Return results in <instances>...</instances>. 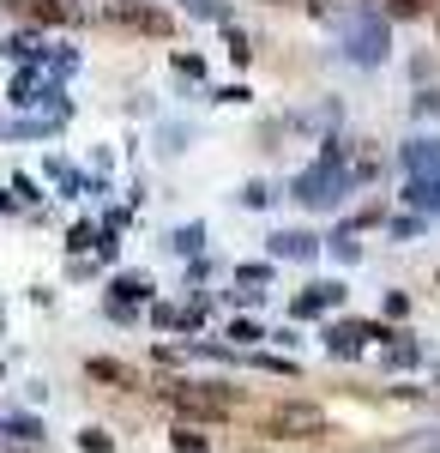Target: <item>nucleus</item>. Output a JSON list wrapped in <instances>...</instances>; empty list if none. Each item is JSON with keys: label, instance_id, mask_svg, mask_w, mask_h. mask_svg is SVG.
<instances>
[{"label": "nucleus", "instance_id": "f257e3e1", "mask_svg": "<svg viewBox=\"0 0 440 453\" xmlns=\"http://www.w3.org/2000/svg\"><path fill=\"white\" fill-rule=\"evenodd\" d=\"M386 49H392V36L380 25V12H368V6L344 12V55H350V61L374 67V61H386Z\"/></svg>", "mask_w": 440, "mask_h": 453}, {"label": "nucleus", "instance_id": "f03ea898", "mask_svg": "<svg viewBox=\"0 0 440 453\" xmlns=\"http://www.w3.org/2000/svg\"><path fill=\"white\" fill-rule=\"evenodd\" d=\"M170 399H175V411H187V418H230V405H236V393H224V387H193V381L170 387Z\"/></svg>", "mask_w": 440, "mask_h": 453}, {"label": "nucleus", "instance_id": "7ed1b4c3", "mask_svg": "<svg viewBox=\"0 0 440 453\" xmlns=\"http://www.w3.org/2000/svg\"><path fill=\"white\" fill-rule=\"evenodd\" d=\"M320 429H326L320 405H277L271 411V435H320Z\"/></svg>", "mask_w": 440, "mask_h": 453}, {"label": "nucleus", "instance_id": "20e7f679", "mask_svg": "<svg viewBox=\"0 0 440 453\" xmlns=\"http://www.w3.org/2000/svg\"><path fill=\"white\" fill-rule=\"evenodd\" d=\"M102 12H109L115 25H133V31H151V36H163V31H170V19H163L157 6H139V0H109Z\"/></svg>", "mask_w": 440, "mask_h": 453}, {"label": "nucleus", "instance_id": "39448f33", "mask_svg": "<svg viewBox=\"0 0 440 453\" xmlns=\"http://www.w3.org/2000/svg\"><path fill=\"white\" fill-rule=\"evenodd\" d=\"M296 194H302L307 206H326V200H338V170H332V164H320V170H307L302 181H296Z\"/></svg>", "mask_w": 440, "mask_h": 453}, {"label": "nucleus", "instance_id": "423d86ee", "mask_svg": "<svg viewBox=\"0 0 440 453\" xmlns=\"http://www.w3.org/2000/svg\"><path fill=\"white\" fill-rule=\"evenodd\" d=\"M405 164H410V175H416V181H440V140L405 145Z\"/></svg>", "mask_w": 440, "mask_h": 453}, {"label": "nucleus", "instance_id": "0eeeda50", "mask_svg": "<svg viewBox=\"0 0 440 453\" xmlns=\"http://www.w3.org/2000/svg\"><path fill=\"white\" fill-rule=\"evenodd\" d=\"M271 254H284V260H314V236L284 230V236H271Z\"/></svg>", "mask_w": 440, "mask_h": 453}, {"label": "nucleus", "instance_id": "6e6552de", "mask_svg": "<svg viewBox=\"0 0 440 453\" xmlns=\"http://www.w3.org/2000/svg\"><path fill=\"white\" fill-rule=\"evenodd\" d=\"M344 290L338 284H314V290H307V296H296V314H320V309H332V303H338Z\"/></svg>", "mask_w": 440, "mask_h": 453}, {"label": "nucleus", "instance_id": "1a4fd4ad", "mask_svg": "<svg viewBox=\"0 0 440 453\" xmlns=\"http://www.w3.org/2000/svg\"><path fill=\"white\" fill-rule=\"evenodd\" d=\"M410 200H416V206H435V211H440V181H410Z\"/></svg>", "mask_w": 440, "mask_h": 453}, {"label": "nucleus", "instance_id": "9d476101", "mask_svg": "<svg viewBox=\"0 0 440 453\" xmlns=\"http://www.w3.org/2000/svg\"><path fill=\"white\" fill-rule=\"evenodd\" d=\"M145 290H151L145 279H115V303H139Z\"/></svg>", "mask_w": 440, "mask_h": 453}, {"label": "nucleus", "instance_id": "9b49d317", "mask_svg": "<svg viewBox=\"0 0 440 453\" xmlns=\"http://www.w3.org/2000/svg\"><path fill=\"white\" fill-rule=\"evenodd\" d=\"M31 19H67V6L61 0H31Z\"/></svg>", "mask_w": 440, "mask_h": 453}, {"label": "nucleus", "instance_id": "f8f14e48", "mask_svg": "<svg viewBox=\"0 0 440 453\" xmlns=\"http://www.w3.org/2000/svg\"><path fill=\"white\" fill-rule=\"evenodd\" d=\"M205 435H193V429H175V453H200Z\"/></svg>", "mask_w": 440, "mask_h": 453}, {"label": "nucleus", "instance_id": "ddd939ff", "mask_svg": "<svg viewBox=\"0 0 440 453\" xmlns=\"http://www.w3.org/2000/svg\"><path fill=\"white\" fill-rule=\"evenodd\" d=\"M79 448H85V453H109V435H102V429H85Z\"/></svg>", "mask_w": 440, "mask_h": 453}, {"label": "nucleus", "instance_id": "4468645a", "mask_svg": "<svg viewBox=\"0 0 440 453\" xmlns=\"http://www.w3.org/2000/svg\"><path fill=\"white\" fill-rule=\"evenodd\" d=\"M429 6H435V0H392V12H405V19L410 12H429Z\"/></svg>", "mask_w": 440, "mask_h": 453}]
</instances>
